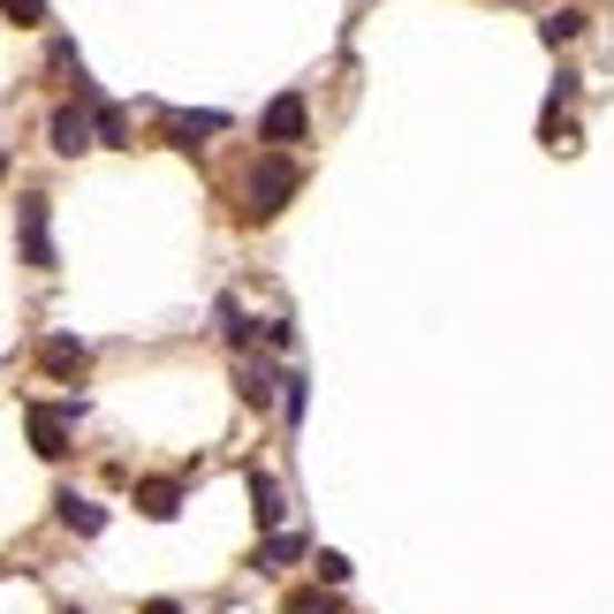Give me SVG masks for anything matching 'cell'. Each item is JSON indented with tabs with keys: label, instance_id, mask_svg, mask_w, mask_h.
I'll return each mask as SVG.
<instances>
[{
	"label": "cell",
	"instance_id": "11",
	"mask_svg": "<svg viewBox=\"0 0 614 614\" xmlns=\"http://www.w3.org/2000/svg\"><path fill=\"white\" fill-rule=\"evenodd\" d=\"M251 516H259V531H273L289 509H281V485L265 479V471H251Z\"/></svg>",
	"mask_w": 614,
	"mask_h": 614
},
{
	"label": "cell",
	"instance_id": "13",
	"mask_svg": "<svg viewBox=\"0 0 614 614\" xmlns=\"http://www.w3.org/2000/svg\"><path fill=\"white\" fill-rule=\"evenodd\" d=\"M281 614H342V600H334V592H319V584H304V592H289V600H281Z\"/></svg>",
	"mask_w": 614,
	"mask_h": 614
},
{
	"label": "cell",
	"instance_id": "18",
	"mask_svg": "<svg viewBox=\"0 0 614 614\" xmlns=\"http://www.w3.org/2000/svg\"><path fill=\"white\" fill-rule=\"evenodd\" d=\"M319 584H326V592H334V584H350V562H342V554H334V546H326V554H319Z\"/></svg>",
	"mask_w": 614,
	"mask_h": 614
},
{
	"label": "cell",
	"instance_id": "10",
	"mask_svg": "<svg viewBox=\"0 0 614 614\" xmlns=\"http://www.w3.org/2000/svg\"><path fill=\"white\" fill-rule=\"evenodd\" d=\"M160 130L175 137L182 152H198V137H220V130H228V114H168Z\"/></svg>",
	"mask_w": 614,
	"mask_h": 614
},
{
	"label": "cell",
	"instance_id": "21",
	"mask_svg": "<svg viewBox=\"0 0 614 614\" xmlns=\"http://www.w3.org/2000/svg\"><path fill=\"white\" fill-rule=\"evenodd\" d=\"M144 614H182V607H175V600H152V607H144Z\"/></svg>",
	"mask_w": 614,
	"mask_h": 614
},
{
	"label": "cell",
	"instance_id": "16",
	"mask_svg": "<svg viewBox=\"0 0 614 614\" xmlns=\"http://www.w3.org/2000/svg\"><path fill=\"white\" fill-rule=\"evenodd\" d=\"M304 402H311L304 372H281V410H289V425H296V417H304Z\"/></svg>",
	"mask_w": 614,
	"mask_h": 614
},
{
	"label": "cell",
	"instance_id": "23",
	"mask_svg": "<svg viewBox=\"0 0 614 614\" xmlns=\"http://www.w3.org/2000/svg\"><path fill=\"white\" fill-rule=\"evenodd\" d=\"M61 614H84V607H61Z\"/></svg>",
	"mask_w": 614,
	"mask_h": 614
},
{
	"label": "cell",
	"instance_id": "12",
	"mask_svg": "<svg viewBox=\"0 0 614 614\" xmlns=\"http://www.w3.org/2000/svg\"><path fill=\"white\" fill-rule=\"evenodd\" d=\"M584 31V8H554V16H538V39L546 46H570Z\"/></svg>",
	"mask_w": 614,
	"mask_h": 614
},
{
	"label": "cell",
	"instance_id": "19",
	"mask_svg": "<svg viewBox=\"0 0 614 614\" xmlns=\"http://www.w3.org/2000/svg\"><path fill=\"white\" fill-rule=\"evenodd\" d=\"M296 554H304V538H289V531L265 538V562H296Z\"/></svg>",
	"mask_w": 614,
	"mask_h": 614
},
{
	"label": "cell",
	"instance_id": "7",
	"mask_svg": "<svg viewBox=\"0 0 614 614\" xmlns=\"http://www.w3.org/2000/svg\"><path fill=\"white\" fill-rule=\"evenodd\" d=\"M137 509H144L152 524H175L182 516V485L175 479H137Z\"/></svg>",
	"mask_w": 614,
	"mask_h": 614
},
{
	"label": "cell",
	"instance_id": "6",
	"mask_svg": "<svg viewBox=\"0 0 614 614\" xmlns=\"http://www.w3.org/2000/svg\"><path fill=\"white\" fill-rule=\"evenodd\" d=\"M53 516L77 531V538H99V531H107V509H99V501H84L77 485H61V493H53Z\"/></svg>",
	"mask_w": 614,
	"mask_h": 614
},
{
	"label": "cell",
	"instance_id": "1",
	"mask_svg": "<svg viewBox=\"0 0 614 614\" xmlns=\"http://www.w3.org/2000/svg\"><path fill=\"white\" fill-rule=\"evenodd\" d=\"M296 182H304V175H296V160H289V152H265L259 168H251V182H243V198H251L243 213H251V220H273L289 198H296Z\"/></svg>",
	"mask_w": 614,
	"mask_h": 614
},
{
	"label": "cell",
	"instance_id": "22",
	"mask_svg": "<svg viewBox=\"0 0 614 614\" xmlns=\"http://www.w3.org/2000/svg\"><path fill=\"white\" fill-rule=\"evenodd\" d=\"M0 175H8V152H0Z\"/></svg>",
	"mask_w": 614,
	"mask_h": 614
},
{
	"label": "cell",
	"instance_id": "8",
	"mask_svg": "<svg viewBox=\"0 0 614 614\" xmlns=\"http://www.w3.org/2000/svg\"><path fill=\"white\" fill-rule=\"evenodd\" d=\"M39 364H46V372H53V380H77V372H84V364H91V350H84V342H77V334H46Z\"/></svg>",
	"mask_w": 614,
	"mask_h": 614
},
{
	"label": "cell",
	"instance_id": "17",
	"mask_svg": "<svg viewBox=\"0 0 614 614\" xmlns=\"http://www.w3.org/2000/svg\"><path fill=\"white\" fill-rule=\"evenodd\" d=\"M8 23H46V0H0Z\"/></svg>",
	"mask_w": 614,
	"mask_h": 614
},
{
	"label": "cell",
	"instance_id": "5",
	"mask_svg": "<svg viewBox=\"0 0 614 614\" xmlns=\"http://www.w3.org/2000/svg\"><path fill=\"white\" fill-rule=\"evenodd\" d=\"M304 130H311V114H304V99H296V91H289V99H273V107H265V122H259L265 144H296Z\"/></svg>",
	"mask_w": 614,
	"mask_h": 614
},
{
	"label": "cell",
	"instance_id": "15",
	"mask_svg": "<svg viewBox=\"0 0 614 614\" xmlns=\"http://www.w3.org/2000/svg\"><path fill=\"white\" fill-rule=\"evenodd\" d=\"M91 130H99V144H122L130 122H122V107H107V99H99V107H91Z\"/></svg>",
	"mask_w": 614,
	"mask_h": 614
},
{
	"label": "cell",
	"instance_id": "3",
	"mask_svg": "<svg viewBox=\"0 0 614 614\" xmlns=\"http://www.w3.org/2000/svg\"><path fill=\"white\" fill-rule=\"evenodd\" d=\"M91 107H77V99H69V107H53V122H46V144H53V152H61V160H77V152H91Z\"/></svg>",
	"mask_w": 614,
	"mask_h": 614
},
{
	"label": "cell",
	"instance_id": "4",
	"mask_svg": "<svg viewBox=\"0 0 614 614\" xmlns=\"http://www.w3.org/2000/svg\"><path fill=\"white\" fill-rule=\"evenodd\" d=\"M46 205H53V198H23V205H16V220H23V259H31V265H53V228H46Z\"/></svg>",
	"mask_w": 614,
	"mask_h": 614
},
{
	"label": "cell",
	"instance_id": "9",
	"mask_svg": "<svg viewBox=\"0 0 614 614\" xmlns=\"http://www.w3.org/2000/svg\"><path fill=\"white\" fill-rule=\"evenodd\" d=\"M235 395L251 402V410L281 402V372H273V364H251V356H243V364H235Z\"/></svg>",
	"mask_w": 614,
	"mask_h": 614
},
{
	"label": "cell",
	"instance_id": "14",
	"mask_svg": "<svg viewBox=\"0 0 614 614\" xmlns=\"http://www.w3.org/2000/svg\"><path fill=\"white\" fill-rule=\"evenodd\" d=\"M220 334H228L235 350H251V311L235 304V296H220Z\"/></svg>",
	"mask_w": 614,
	"mask_h": 614
},
{
	"label": "cell",
	"instance_id": "2",
	"mask_svg": "<svg viewBox=\"0 0 614 614\" xmlns=\"http://www.w3.org/2000/svg\"><path fill=\"white\" fill-rule=\"evenodd\" d=\"M77 417H84V395H77V402H31V417H23V425H31V447H39L46 463H61V455H69Z\"/></svg>",
	"mask_w": 614,
	"mask_h": 614
},
{
	"label": "cell",
	"instance_id": "20",
	"mask_svg": "<svg viewBox=\"0 0 614 614\" xmlns=\"http://www.w3.org/2000/svg\"><path fill=\"white\" fill-rule=\"evenodd\" d=\"M265 350L289 356V350H296V326H289V319H265Z\"/></svg>",
	"mask_w": 614,
	"mask_h": 614
}]
</instances>
